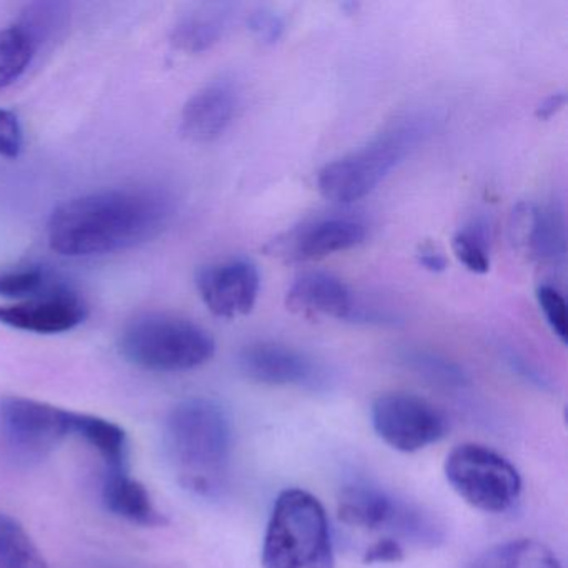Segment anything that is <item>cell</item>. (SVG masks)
<instances>
[{
  "instance_id": "cell-20",
  "label": "cell",
  "mask_w": 568,
  "mask_h": 568,
  "mask_svg": "<svg viewBox=\"0 0 568 568\" xmlns=\"http://www.w3.org/2000/svg\"><path fill=\"white\" fill-rule=\"evenodd\" d=\"M470 568H561V565L550 548L521 538L490 548Z\"/></svg>"
},
{
  "instance_id": "cell-23",
  "label": "cell",
  "mask_w": 568,
  "mask_h": 568,
  "mask_svg": "<svg viewBox=\"0 0 568 568\" xmlns=\"http://www.w3.org/2000/svg\"><path fill=\"white\" fill-rule=\"evenodd\" d=\"M491 229L485 219H471L452 239V251L460 264L474 274L490 271Z\"/></svg>"
},
{
  "instance_id": "cell-24",
  "label": "cell",
  "mask_w": 568,
  "mask_h": 568,
  "mask_svg": "<svg viewBox=\"0 0 568 568\" xmlns=\"http://www.w3.org/2000/svg\"><path fill=\"white\" fill-rule=\"evenodd\" d=\"M54 284L58 282L45 268H12V271L0 272V297L28 301V298L49 291Z\"/></svg>"
},
{
  "instance_id": "cell-29",
  "label": "cell",
  "mask_w": 568,
  "mask_h": 568,
  "mask_svg": "<svg viewBox=\"0 0 568 568\" xmlns=\"http://www.w3.org/2000/svg\"><path fill=\"white\" fill-rule=\"evenodd\" d=\"M402 558H404V548H402L400 541L388 537L372 545L365 555L367 564H394V561H400Z\"/></svg>"
},
{
  "instance_id": "cell-31",
  "label": "cell",
  "mask_w": 568,
  "mask_h": 568,
  "mask_svg": "<svg viewBox=\"0 0 568 568\" xmlns=\"http://www.w3.org/2000/svg\"><path fill=\"white\" fill-rule=\"evenodd\" d=\"M565 105V94L564 92H557V94H551L550 98L545 99L537 109V118L538 119H550L560 111Z\"/></svg>"
},
{
  "instance_id": "cell-3",
  "label": "cell",
  "mask_w": 568,
  "mask_h": 568,
  "mask_svg": "<svg viewBox=\"0 0 568 568\" xmlns=\"http://www.w3.org/2000/svg\"><path fill=\"white\" fill-rule=\"evenodd\" d=\"M430 132L432 119L425 114L397 119L364 148L325 165L318 172V192L337 204H352L367 197Z\"/></svg>"
},
{
  "instance_id": "cell-12",
  "label": "cell",
  "mask_w": 568,
  "mask_h": 568,
  "mask_svg": "<svg viewBox=\"0 0 568 568\" xmlns=\"http://www.w3.org/2000/svg\"><path fill=\"white\" fill-rule=\"evenodd\" d=\"M88 314L84 298L58 282L28 301L0 305V324L34 334H64L79 327Z\"/></svg>"
},
{
  "instance_id": "cell-6",
  "label": "cell",
  "mask_w": 568,
  "mask_h": 568,
  "mask_svg": "<svg viewBox=\"0 0 568 568\" xmlns=\"http://www.w3.org/2000/svg\"><path fill=\"white\" fill-rule=\"evenodd\" d=\"M338 517L351 527L385 531L388 538L407 540L418 547H434L444 538L430 515L365 481L342 488Z\"/></svg>"
},
{
  "instance_id": "cell-8",
  "label": "cell",
  "mask_w": 568,
  "mask_h": 568,
  "mask_svg": "<svg viewBox=\"0 0 568 568\" xmlns=\"http://www.w3.org/2000/svg\"><path fill=\"white\" fill-rule=\"evenodd\" d=\"M75 412L48 402L9 395L0 398V435L22 460H42L72 437Z\"/></svg>"
},
{
  "instance_id": "cell-9",
  "label": "cell",
  "mask_w": 568,
  "mask_h": 568,
  "mask_svg": "<svg viewBox=\"0 0 568 568\" xmlns=\"http://www.w3.org/2000/svg\"><path fill=\"white\" fill-rule=\"evenodd\" d=\"M371 415L375 434L404 454L424 450L448 434V418L440 408L405 392L375 398Z\"/></svg>"
},
{
  "instance_id": "cell-22",
  "label": "cell",
  "mask_w": 568,
  "mask_h": 568,
  "mask_svg": "<svg viewBox=\"0 0 568 568\" xmlns=\"http://www.w3.org/2000/svg\"><path fill=\"white\" fill-rule=\"evenodd\" d=\"M0 568H51L16 518L0 514Z\"/></svg>"
},
{
  "instance_id": "cell-25",
  "label": "cell",
  "mask_w": 568,
  "mask_h": 568,
  "mask_svg": "<svg viewBox=\"0 0 568 568\" xmlns=\"http://www.w3.org/2000/svg\"><path fill=\"white\" fill-rule=\"evenodd\" d=\"M535 297L550 331L560 338L561 344H567L568 317L564 294L554 285L540 284Z\"/></svg>"
},
{
  "instance_id": "cell-5",
  "label": "cell",
  "mask_w": 568,
  "mask_h": 568,
  "mask_svg": "<svg viewBox=\"0 0 568 568\" xmlns=\"http://www.w3.org/2000/svg\"><path fill=\"white\" fill-rule=\"evenodd\" d=\"M119 348L135 367L178 374L207 364L214 357L215 341L189 318L145 314L125 325Z\"/></svg>"
},
{
  "instance_id": "cell-28",
  "label": "cell",
  "mask_w": 568,
  "mask_h": 568,
  "mask_svg": "<svg viewBox=\"0 0 568 568\" xmlns=\"http://www.w3.org/2000/svg\"><path fill=\"white\" fill-rule=\"evenodd\" d=\"M248 29L262 44H275L284 34V21L271 9H257L248 16Z\"/></svg>"
},
{
  "instance_id": "cell-18",
  "label": "cell",
  "mask_w": 568,
  "mask_h": 568,
  "mask_svg": "<svg viewBox=\"0 0 568 568\" xmlns=\"http://www.w3.org/2000/svg\"><path fill=\"white\" fill-rule=\"evenodd\" d=\"M232 4H202L185 14L172 31V44L187 54H201L214 48L234 19Z\"/></svg>"
},
{
  "instance_id": "cell-27",
  "label": "cell",
  "mask_w": 568,
  "mask_h": 568,
  "mask_svg": "<svg viewBox=\"0 0 568 568\" xmlns=\"http://www.w3.org/2000/svg\"><path fill=\"white\" fill-rule=\"evenodd\" d=\"M24 148V134L18 115L8 109H0V155L18 159Z\"/></svg>"
},
{
  "instance_id": "cell-10",
  "label": "cell",
  "mask_w": 568,
  "mask_h": 568,
  "mask_svg": "<svg viewBox=\"0 0 568 568\" xmlns=\"http://www.w3.org/2000/svg\"><path fill=\"white\" fill-rule=\"evenodd\" d=\"M367 237V229L351 215L312 219L267 245L268 255L284 262H311L337 252L351 251Z\"/></svg>"
},
{
  "instance_id": "cell-19",
  "label": "cell",
  "mask_w": 568,
  "mask_h": 568,
  "mask_svg": "<svg viewBox=\"0 0 568 568\" xmlns=\"http://www.w3.org/2000/svg\"><path fill=\"white\" fill-rule=\"evenodd\" d=\"M72 435L91 445L104 460L105 470L128 468V435L114 422L91 414H74Z\"/></svg>"
},
{
  "instance_id": "cell-7",
  "label": "cell",
  "mask_w": 568,
  "mask_h": 568,
  "mask_svg": "<svg viewBox=\"0 0 568 568\" xmlns=\"http://www.w3.org/2000/svg\"><path fill=\"white\" fill-rule=\"evenodd\" d=\"M445 477L467 504L485 514H505L521 494L517 468L485 445H457L445 460Z\"/></svg>"
},
{
  "instance_id": "cell-14",
  "label": "cell",
  "mask_w": 568,
  "mask_h": 568,
  "mask_svg": "<svg viewBox=\"0 0 568 568\" xmlns=\"http://www.w3.org/2000/svg\"><path fill=\"white\" fill-rule=\"evenodd\" d=\"M239 368L245 377L277 387H317L324 372L307 355L277 342H255L242 348Z\"/></svg>"
},
{
  "instance_id": "cell-17",
  "label": "cell",
  "mask_w": 568,
  "mask_h": 568,
  "mask_svg": "<svg viewBox=\"0 0 568 568\" xmlns=\"http://www.w3.org/2000/svg\"><path fill=\"white\" fill-rule=\"evenodd\" d=\"M102 501L115 517L142 527L164 524V515L155 507L151 494L141 481L132 478L128 468L105 470L102 480Z\"/></svg>"
},
{
  "instance_id": "cell-11",
  "label": "cell",
  "mask_w": 568,
  "mask_h": 568,
  "mask_svg": "<svg viewBox=\"0 0 568 568\" xmlns=\"http://www.w3.org/2000/svg\"><path fill=\"white\" fill-rule=\"evenodd\" d=\"M205 307L222 318L251 314L261 292V272L247 258H227L205 265L195 277Z\"/></svg>"
},
{
  "instance_id": "cell-15",
  "label": "cell",
  "mask_w": 568,
  "mask_h": 568,
  "mask_svg": "<svg viewBox=\"0 0 568 568\" xmlns=\"http://www.w3.org/2000/svg\"><path fill=\"white\" fill-rule=\"evenodd\" d=\"M355 304L357 297L342 278L321 271L298 275L285 294L288 311L304 317L351 321Z\"/></svg>"
},
{
  "instance_id": "cell-2",
  "label": "cell",
  "mask_w": 568,
  "mask_h": 568,
  "mask_svg": "<svg viewBox=\"0 0 568 568\" xmlns=\"http://www.w3.org/2000/svg\"><path fill=\"white\" fill-rule=\"evenodd\" d=\"M165 452L179 484L202 498H217L227 487L232 425L211 398H187L165 422Z\"/></svg>"
},
{
  "instance_id": "cell-1",
  "label": "cell",
  "mask_w": 568,
  "mask_h": 568,
  "mask_svg": "<svg viewBox=\"0 0 568 568\" xmlns=\"http://www.w3.org/2000/svg\"><path fill=\"white\" fill-rule=\"evenodd\" d=\"M172 201L154 189H109L71 199L48 224L52 251L64 257H94L135 247L161 234Z\"/></svg>"
},
{
  "instance_id": "cell-4",
  "label": "cell",
  "mask_w": 568,
  "mask_h": 568,
  "mask_svg": "<svg viewBox=\"0 0 568 568\" xmlns=\"http://www.w3.org/2000/svg\"><path fill=\"white\" fill-rule=\"evenodd\" d=\"M264 568H335L327 514L301 488L282 491L272 508L262 548Z\"/></svg>"
},
{
  "instance_id": "cell-26",
  "label": "cell",
  "mask_w": 568,
  "mask_h": 568,
  "mask_svg": "<svg viewBox=\"0 0 568 568\" xmlns=\"http://www.w3.org/2000/svg\"><path fill=\"white\" fill-rule=\"evenodd\" d=\"M405 361L414 371L420 372L432 381L444 382V384H462L465 381L464 372L457 365L430 352H407Z\"/></svg>"
},
{
  "instance_id": "cell-21",
  "label": "cell",
  "mask_w": 568,
  "mask_h": 568,
  "mask_svg": "<svg viewBox=\"0 0 568 568\" xmlns=\"http://www.w3.org/2000/svg\"><path fill=\"white\" fill-rule=\"evenodd\" d=\"M38 49L39 42L21 22L0 31V91L28 71Z\"/></svg>"
},
{
  "instance_id": "cell-30",
  "label": "cell",
  "mask_w": 568,
  "mask_h": 568,
  "mask_svg": "<svg viewBox=\"0 0 568 568\" xmlns=\"http://www.w3.org/2000/svg\"><path fill=\"white\" fill-rule=\"evenodd\" d=\"M417 261L425 271L434 272V274L444 272L445 268H447V258H445V255L430 244L424 245V247L418 251Z\"/></svg>"
},
{
  "instance_id": "cell-13",
  "label": "cell",
  "mask_w": 568,
  "mask_h": 568,
  "mask_svg": "<svg viewBox=\"0 0 568 568\" xmlns=\"http://www.w3.org/2000/svg\"><path fill=\"white\" fill-rule=\"evenodd\" d=\"M511 241L521 254L541 265H560L567 254L564 209L550 204H518L511 214Z\"/></svg>"
},
{
  "instance_id": "cell-16",
  "label": "cell",
  "mask_w": 568,
  "mask_h": 568,
  "mask_svg": "<svg viewBox=\"0 0 568 568\" xmlns=\"http://www.w3.org/2000/svg\"><path fill=\"white\" fill-rule=\"evenodd\" d=\"M239 95L229 81H214L195 92L182 109L181 132L187 141L207 144L234 121Z\"/></svg>"
}]
</instances>
